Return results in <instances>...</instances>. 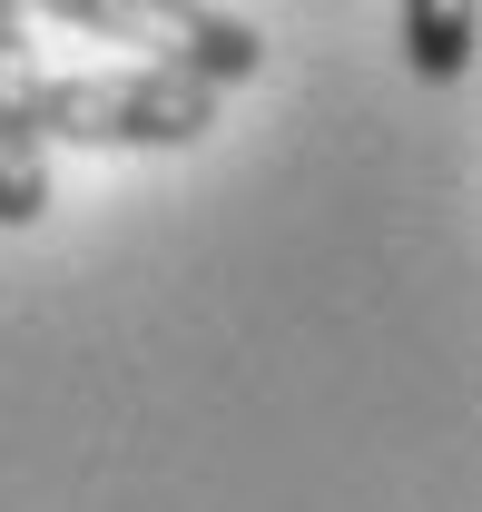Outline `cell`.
<instances>
[{
    "mask_svg": "<svg viewBox=\"0 0 482 512\" xmlns=\"http://www.w3.org/2000/svg\"><path fill=\"white\" fill-rule=\"evenodd\" d=\"M30 119L50 148H197L217 128V89H197L178 69H69V79H40Z\"/></svg>",
    "mask_w": 482,
    "mask_h": 512,
    "instance_id": "1",
    "label": "cell"
},
{
    "mask_svg": "<svg viewBox=\"0 0 482 512\" xmlns=\"http://www.w3.org/2000/svg\"><path fill=\"white\" fill-rule=\"evenodd\" d=\"M0 20H20V0H0Z\"/></svg>",
    "mask_w": 482,
    "mask_h": 512,
    "instance_id": "7",
    "label": "cell"
},
{
    "mask_svg": "<svg viewBox=\"0 0 482 512\" xmlns=\"http://www.w3.org/2000/svg\"><path fill=\"white\" fill-rule=\"evenodd\" d=\"M158 10H168V20H178V10H207V0H158Z\"/></svg>",
    "mask_w": 482,
    "mask_h": 512,
    "instance_id": "6",
    "label": "cell"
},
{
    "mask_svg": "<svg viewBox=\"0 0 482 512\" xmlns=\"http://www.w3.org/2000/svg\"><path fill=\"white\" fill-rule=\"evenodd\" d=\"M473 20H482V0H404V60L423 79H463L473 69Z\"/></svg>",
    "mask_w": 482,
    "mask_h": 512,
    "instance_id": "5",
    "label": "cell"
},
{
    "mask_svg": "<svg viewBox=\"0 0 482 512\" xmlns=\"http://www.w3.org/2000/svg\"><path fill=\"white\" fill-rule=\"evenodd\" d=\"M158 69H178V79H197V89H237V79H256L266 69V40L246 30L237 10H178L168 20V50H158Z\"/></svg>",
    "mask_w": 482,
    "mask_h": 512,
    "instance_id": "3",
    "label": "cell"
},
{
    "mask_svg": "<svg viewBox=\"0 0 482 512\" xmlns=\"http://www.w3.org/2000/svg\"><path fill=\"white\" fill-rule=\"evenodd\" d=\"M40 50H30V20H0V227H40L50 217V138L30 119L40 99Z\"/></svg>",
    "mask_w": 482,
    "mask_h": 512,
    "instance_id": "2",
    "label": "cell"
},
{
    "mask_svg": "<svg viewBox=\"0 0 482 512\" xmlns=\"http://www.w3.org/2000/svg\"><path fill=\"white\" fill-rule=\"evenodd\" d=\"M20 20H69L79 40H119L128 60H148V69L168 50V10L158 0H20Z\"/></svg>",
    "mask_w": 482,
    "mask_h": 512,
    "instance_id": "4",
    "label": "cell"
}]
</instances>
